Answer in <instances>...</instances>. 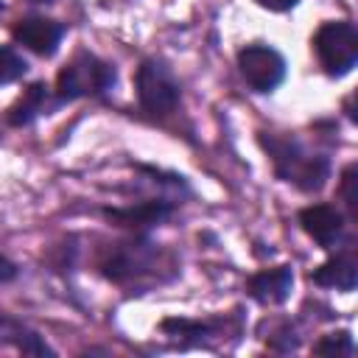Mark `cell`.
Wrapping results in <instances>:
<instances>
[{"mask_svg":"<svg viewBox=\"0 0 358 358\" xmlns=\"http://www.w3.org/2000/svg\"><path fill=\"white\" fill-rule=\"evenodd\" d=\"M263 145L271 151L277 173L285 182H294L302 190H319L327 179V159L324 157H310L302 154L296 143L288 140H277V137H263Z\"/></svg>","mask_w":358,"mask_h":358,"instance_id":"obj_1","label":"cell"},{"mask_svg":"<svg viewBox=\"0 0 358 358\" xmlns=\"http://www.w3.org/2000/svg\"><path fill=\"white\" fill-rule=\"evenodd\" d=\"M112 84H115V67L90 53H78L67 67H62L56 78V90L62 101H73L81 95H101Z\"/></svg>","mask_w":358,"mask_h":358,"instance_id":"obj_2","label":"cell"},{"mask_svg":"<svg viewBox=\"0 0 358 358\" xmlns=\"http://www.w3.org/2000/svg\"><path fill=\"white\" fill-rule=\"evenodd\" d=\"M313 50L327 76H347L358 62V31L350 22H324L313 36Z\"/></svg>","mask_w":358,"mask_h":358,"instance_id":"obj_3","label":"cell"},{"mask_svg":"<svg viewBox=\"0 0 358 358\" xmlns=\"http://www.w3.org/2000/svg\"><path fill=\"white\" fill-rule=\"evenodd\" d=\"M137 98L151 115H171L179 103V84L159 62H143L137 70Z\"/></svg>","mask_w":358,"mask_h":358,"instance_id":"obj_4","label":"cell"},{"mask_svg":"<svg viewBox=\"0 0 358 358\" xmlns=\"http://www.w3.org/2000/svg\"><path fill=\"white\" fill-rule=\"evenodd\" d=\"M238 67L246 84L257 92H271L285 78V59L268 45H246L238 53Z\"/></svg>","mask_w":358,"mask_h":358,"instance_id":"obj_5","label":"cell"},{"mask_svg":"<svg viewBox=\"0 0 358 358\" xmlns=\"http://www.w3.org/2000/svg\"><path fill=\"white\" fill-rule=\"evenodd\" d=\"M62 25L45 17H28L14 25V39L39 56H50L62 42Z\"/></svg>","mask_w":358,"mask_h":358,"instance_id":"obj_6","label":"cell"},{"mask_svg":"<svg viewBox=\"0 0 358 358\" xmlns=\"http://www.w3.org/2000/svg\"><path fill=\"white\" fill-rule=\"evenodd\" d=\"M299 224L302 229L319 243V246H333L338 238H341V229H344V218L336 207L330 204H313V207H305L299 213Z\"/></svg>","mask_w":358,"mask_h":358,"instance_id":"obj_7","label":"cell"},{"mask_svg":"<svg viewBox=\"0 0 358 358\" xmlns=\"http://www.w3.org/2000/svg\"><path fill=\"white\" fill-rule=\"evenodd\" d=\"M291 285H294V274L288 266H280V268H266V271H257L249 277L246 288L249 294L263 302V305H280L288 299L291 294Z\"/></svg>","mask_w":358,"mask_h":358,"instance_id":"obj_8","label":"cell"},{"mask_svg":"<svg viewBox=\"0 0 358 358\" xmlns=\"http://www.w3.org/2000/svg\"><path fill=\"white\" fill-rule=\"evenodd\" d=\"M148 263V252L145 246H137V243H117L109 257L101 260V268L106 277L112 280H126L131 277L134 271H143V266Z\"/></svg>","mask_w":358,"mask_h":358,"instance_id":"obj_9","label":"cell"},{"mask_svg":"<svg viewBox=\"0 0 358 358\" xmlns=\"http://www.w3.org/2000/svg\"><path fill=\"white\" fill-rule=\"evenodd\" d=\"M313 282L324 288H336V291H352L358 282V268L352 257H333L313 271Z\"/></svg>","mask_w":358,"mask_h":358,"instance_id":"obj_10","label":"cell"},{"mask_svg":"<svg viewBox=\"0 0 358 358\" xmlns=\"http://www.w3.org/2000/svg\"><path fill=\"white\" fill-rule=\"evenodd\" d=\"M168 215H171L168 201H143V204L126 207V210H106V218H112L123 227H151V224H159Z\"/></svg>","mask_w":358,"mask_h":358,"instance_id":"obj_11","label":"cell"},{"mask_svg":"<svg viewBox=\"0 0 358 358\" xmlns=\"http://www.w3.org/2000/svg\"><path fill=\"white\" fill-rule=\"evenodd\" d=\"M45 98H48V87H45V84H31V87L22 92V98L8 109V123H11V126H25V123H31V120L42 112Z\"/></svg>","mask_w":358,"mask_h":358,"instance_id":"obj_12","label":"cell"},{"mask_svg":"<svg viewBox=\"0 0 358 358\" xmlns=\"http://www.w3.org/2000/svg\"><path fill=\"white\" fill-rule=\"evenodd\" d=\"M8 336H17V338H11L22 352H36V355H53L42 341H39V336L36 333H28L25 327H20L17 322H11V319H6V316H0V338H8Z\"/></svg>","mask_w":358,"mask_h":358,"instance_id":"obj_13","label":"cell"},{"mask_svg":"<svg viewBox=\"0 0 358 358\" xmlns=\"http://www.w3.org/2000/svg\"><path fill=\"white\" fill-rule=\"evenodd\" d=\"M28 70L25 59L17 56L11 48H0V84H11L17 78H22Z\"/></svg>","mask_w":358,"mask_h":358,"instance_id":"obj_14","label":"cell"},{"mask_svg":"<svg viewBox=\"0 0 358 358\" xmlns=\"http://www.w3.org/2000/svg\"><path fill=\"white\" fill-rule=\"evenodd\" d=\"M319 355H352V336L347 330H338V333H330L324 336L316 347H313Z\"/></svg>","mask_w":358,"mask_h":358,"instance_id":"obj_15","label":"cell"},{"mask_svg":"<svg viewBox=\"0 0 358 358\" xmlns=\"http://www.w3.org/2000/svg\"><path fill=\"white\" fill-rule=\"evenodd\" d=\"M341 187H344V199H347V204L355 210V204H358V196H355V165H350V168L344 171Z\"/></svg>","mask_w":358,"mask_h":358,"instance_id":"obj_16","label":"cell"},{"mask_svg":"<svg viewBox=\"0 0 358 358\" xmlns=\"http://www.w3.org/2000/svg\"><path fill=\"white\" fill-rule=\"evenodd\" d=\"M263 8H268V11H288V8H294L299 0H257Z\"/></svg>","mask_w":358,"mask_h":358,"instance_id":"obj_17","label":"cell"},{"mask_svg":"<svg viewBox=\"0 0 358 358\" xmlns=\"http://www.w3.org/2000/svg\"><path fill=\"white\" fill-rule=\"evenodd\" d=\"M11 277H14V266L6 257H0V280H11Z\"/></svg>","mask_w":358,"mask_h":358,"instance_id":"obj_18","label":"cell"},{"mask_svg":"<svg viewBox=\"0 0 358 358\" xmlns=\"http://www.w3.org/2000/svg\"><path fill=\"white\" fill-rule=\"evenodd\" d=\"M31 3H50V0H31Z\"/></svg>","mask_w":358,"mask_h":358,"instance_id":"obj_19","label":"cell"}]
</instances>
